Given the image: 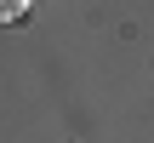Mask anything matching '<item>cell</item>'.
I'll return each mask as SVG.
<instances>
[{
  "mask_svg": "<svg viewBox=\"0 0 154 143\" xmlns=\"http://www.w3.org/2000/svg\"><path fill=\"white\" fill-rule=\"evenodd\" d=\"M29 6H34V0H0V29L17 23V17H29Z\"/></svg>",
  "mask_w": 154,
  "mask_h": 143,
  "instance_id": "obj_1",
  "label": "cell"
}]
</instances>
